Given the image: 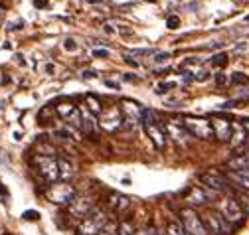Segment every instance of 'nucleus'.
Wrapping results in <instances>:
<instances>
[{"label": "nucleus", "mask_w": 249, "mask_h": 235, "mask_svg": "<svg viewBox=\"0 0 249 235\" xmlns=\"http://www.w3.org/2000/svg\"><path fill=\"white\" fill-rule=\"evenodd\" d=\"M178 221H180V225L184 229V235H210L206 225H204L202 216L192 208L180 210V219Z\"/></svg>", "instance_id": "20e7f679"}, {"label": "nucleus", "mask_w": 249, "mask_h": 235, "mask_svg": "<svg viewBox=\"0 0 249 235\" xmlns=\"http://www.w3.org/2000/svg\"><path fill=\"white\" fill-rule=\"evenodd\" d=\"M182 81H184V83H190V81H194V75H192L190 71H184V73H182Z\"/></svg>", "instance_id": "58836bf2"}, {"label": "nucleus", "mask_w": 249, "mask_h": 235, "mask_svg": "<svg viewBox=\"0 0 249 235\" xmlns=\"http://www.w3.org/2000/svg\"><path fill=\"white\" fill-rule=\"evenodd\" d=\"M99 235H117V227L113 225V223H107L103 229H101V233Z\"/></svg>", "instance_id": "2f4dec72"}, {"label": "nucleus", "mask_w": 249, "mask_h": 235, "mask_svg": "<svg viewBox=\"0 0 249 235\" xmlns=\"http://www.w3.org/2000/svg\"><path fill=\"white\" fill-rule=\"evenodd\" d=\"M166 233L168 235H184V229H182V225H180V221H168V225H166Z\"/></svg>", "instance_id": "a878e982"}, {"label": "nucleus", "mask_w": 249, "mask_h": 235, "mask_svg": "<svg viewBox=\"0 0 249 235\" xmlns=\"http://www.w3.org/2000/svg\"><path fill=\"white\" fill-rule=\"evenodd\" d=\"M85 101H87V107H89V111L93 113V115H101L103 113V109H101V103H99V99L95 97V95H87L85 97Z\"/></svg>", "instance_id": "5701e85b"}, {"label": "nucleus", "mask_w": 249, "mask_h": 235, "mask_svg": "<svg viewBox=\"0 0 249 235\" xmlns=\"http://www.w3.org/2000/svg\"><path fill=\"white\" fill-rule=\"evenodd\" d=\"M4 235H8V233H4Z\"/></svg>", "instance_id": "09e8293b"}, {"label": "nucleus", "mask_w": 249, "mask_h": 235, "mask_svg": "<svg viewBox=\"0 0 249 235\" xmlns=\"http://www.w3.org/2000/svg\"><path fill=\"white\" fill-rule=\"evenodd\" d=\"M93 208H95V201H93L91 196H81V194H77V196L73 198V201L68 205V214H70V218L81 221Z\"/></svg>", "instance_id": "9b49d317"}, {"label": "nucleus", "mask_w": 249, "mask_h": 235, "mask_svg": "<svg viewBox=\"0 0 249 235\" xmlns=\"http://www.w3.org/2000/svg\"><path fill=\"white\" fill-rule=\"evenodd\" d=\"M57 172H59V180L61 182H68L73 178V164L68 160V158H59L57 160Z\"/></svg>", "instance_id": "6ab92c4d"}, {"label": "nucleus", "mask_w": 249, "mask_h": 235, "mask_svg": "<svg viewBox=\"0 0 249 235\" xmlns=\"http://www.w3.org/2000/svg\"><path fill=\"white\" fill-rule=\"evenodd\" d=\"M109 205H111L115 212L123 214L124 210L131 208V198L123 196V194H119V192H111V194H109Z\"/></svg>", "instance_id": "f3484780"}, {"label": "nucleus", "mask_w": 249, "mask_h": 235, "mask_svg": "<svg viewBox=\"0 0 249 235\" xmlns=\"http://www.w3.org/2000/svg\"><path fill=\"white\" fill-rule=\"evenodd\" d=\"M146 53H152V50L150 48H142V50H133V51H129L127 55H146Z\"/></svg>", "instance_id": "f704fd0d"}, {"label": "nucleus", "mask_w": 249, "mask_h": 235, "mask_svg": "<svg viewBox=\"0 0 249 235\" xmlns=\"http://www.w3.org/2000/svg\"><path fill=\"white\" fill-rule=\"evenodd\" d=\"M123 79H124V81H137V77H135L133 73H124V75H123Z\"/></svg>", "instance_id": "79ce46f5"}, {"label": "nucleus", "mask_w": 249, "mask_h": 235, "mask_svg": "<svg viewBox=\"0 0 249 235\" xmlns=\"http://www.w3.org/2000/svg\"><path fill=\"white\" fill-rule=\"evenodd\" d=\"M75 109H77V107H75V105H71V103H59V105L55 107L57 115H59L61 119H64V121L68 119V117H70V115H71V113H73Z\"/></svg>", "instance_id": "b1692460"}, {"label": "nucleus", "mask_w": 249, "mask_h": 235, "mask_svg": "<svg viewBox=\"0 0 249 235\" xmlns=\"http://www.w3.org/2000/svg\"><path fill=\"white\" fill-rule=\"evenodd\" d=\"M200 216H202L204 225H206V229H208L210 235H231L233 225H230L217 210H206Z\"/></svg>", "instance_id": "423d86ee"}, {"label": "nucleus", "mask_w": 249, "mask_h": 235, "mask_svg": "<svg viewBox=\"0 0 249 235\" xmlns=\"http://www.w3.org/2000/svg\"><path fill=\"white\" fill-rule=\"evenodd\" d=\"M81 111V131L87 134V136H97V131H99V123L95 119V115L87 109H79Z\"/></svg>", "instance_id": "dca6fc26"}, {"label": "nucleus", "mask_w": 249, "mask_h": 235, "mask_svg": "<svg viewBox=\"0 0 249 235\" xmlns=\"http://www.w3.org/2000/svg\"><path fill=\"white\" fill-rule=\"evenodd\" d=\"M64 48H66L68 51H75V50H77V44H75L73 38H68V40L64 42Z\"/></svg>", "instance_id": "72a5a7b5"}, {"label": "nucleus", "mask_w": 249, "mask_h": 235, "mask_svg": "<svg viewBox=\"0 0 249 235\" xmlns=\"http://www.w3.org/2000/svg\"><path fill=\"white\" fill-rule=\"evenodd\" d=\"M231 81H233L235 85H249V77H247L245 73H241V71L233 73V75H231Z\"/></svg>", "instance_id": "c85d7f7f"}, {"label": "nucleus", "mask_w": 249, "mask_h": 235, "mask_svg": "<svg viewBox=\"0 0 249 235\" xmlns=\"http://www.w3.org/2000/svg\"><path fill=\"white\" fill-rule=\"evenodd\" d=\"M105 85H107V87H113V89H117V87H119V83H115V81H109V79L105 81Z\"/></svg>", "instance_id": "a18cd8bd"}, {"label": "nucleus", "mask_w": 249, "mask_h": 235, "mask_svg": "<svg viewBox=\"0 0 249 235\" xmlns=\"http://www.w3.org/2000/svg\"><path fill=\"white\" fill-rule=\"evenodd\" d=\"M215 83H217V87H224V85H228V75L226 73H215Z\"/></svg>", "instance_id": "473e14b6"}, {"label": "nucleus", "mask_w": 249, "mask_h": 235, "mask_svg": "<svg viewBox=\"0 0 249 235\" xmlns=\"http://www.w3.org/2000/svg\"><path fill=\"white\" fill-rule=\"evenodd\" d=\"M247 133L241 125H233V131H231V138H230V144H231V149L233 151H239L241 146L247 142Z\"/></svg>", "instance_id": "a211bd4d"}, {"label": "nucleus", "mask_w": 249, "mask_h": 235, "mask_svg": "<svg viewBox=\"0 0 249 235\" xmlns=\"http://www.w3.org/2000/svg\"><path fill=\"white\" fill-rule=\"evenodd\" d=\"M142 129L146 131V134H148V138L152 140V144L157 146L159 151H162L164 144H166V140H164V131H162V127L159 125V117H157V113H154V111H150V109H144V111H142Z\"/></svg>", "instance_id": "7ed1b4c3"}, {"label": "nucleus", "mask_w": 249, "mask_h": 235, "mask_svg": "<svg viewBox=\"0 0 249 235\" xmlns=\"http://www.w3.org/2000/svg\"><path fill=\"white\" fill-rule=\"evenodd\" d=\"M241 127H243V129H245V133L249 134V119H243V121H241Z\"/></svg>", "instance_id": "37998d69"}, {"label": "nucleus", "mask_w": 249, "mask_h": 235, "mask_svg": "<svg viewBox=\"0 0 249 235\" xmlns=\"http://www.w3.org/2000/svg\"><path fill=\"white\" fill-rule=\"evenodd\" d=\"M34 4H36L38 8H46V6H48V2H46V0H34Z\"/></svg>", "instance_id": "a19ab883"}, {"label": "nucleus", "mask_w": 249, "mask_h": 235, "mask_svg": "<svg viewBox=\"0 0 249 235\" xmlns=\"http://www.w3.org/2000/svg\"><path fill=\"white\" fill-rule=\"evenodd\" d=\"M135 233H137V229H135V225H133L131 219L121 221L119 227H117V235H135Z\"/></svg>", "instance_id": "4be33fe9"}, {"label": "nucleus", "mask_w": 249, "mask_h": 235, "mask_svg": "<svg viewBox=\"0 0 249 235\" xmlns=\"http://www.w3.org/2000/svg\"><path fill=\"white\" fill-rule=\"evenodd\" d=\"M135 235H146V231H137Z\"/></svg>", "instance_id": "49530a36"}, {"label": "nucleus", "mask_w": 249, "mask_h": 235, "mask_svg": "<svg viewBox=\"0 0 249 235\" xmlns=\"http://www.w3.org/2000/svg\"><path fill=\"white\" fill-rule=\"evenodd\" d=\"M66 123H68V127H71V129H79L81 131V111L79 109H75L68 119H66Z\"/></svg>", "instance_id": "393cba45"}, {"label": "nucleus", "mask_w": 249, "mask_h": 235, "mask_svg": "<svg viewBox=\"0 0 249 235\" xmlns=\"http://www.w3.org/2000/svg\"><path fill=\"white\" fill-rule=\"evenodd\" d=\"M228 166H230L231 170H235V172H239V170H247V168H249V149H247L245 152L233 156V158L228 162Z\"/></svg>", "instance_id": "aec40b11"}, {"label": "nucleus", "mask_w": 249, "mask_h": 235, "mask_svg": "<svg viewBox=\"0 0 249 235\" xmlns=\"http://www.w3.org/2000/svg\"><path fill=\"white\" fill-rule=\"evenodd\" d=\"M217 212L222 214V218L230 223V225H241L243 221H245V214L241 212V208H239V203L235 201V198L233 196H224L220 201H217V208H215Z\"/></svg>", "instance_id": "39448f33"}, {"label": "nucleus", "mask_w": 249, "mask_h": 235, "mask_svg": "<svg viewBox=\"0 0 249 235\" xmlns=\"http://www.w3.org/2000/svg\"><path fill=\"white\" fill-rule=\"evenodd\" d=\"M226 64H228V53H215L212 57V66H215V67H224Z\"/></svg>", "instance_id": "cd10ccee"}, {"label": "nucleus", "mask_w": 249, "mask_h": 235, "mask_svg": "<svg viewBox=\"0 0 249 235\" xmlns=\"http://www.w3.org/2000/svg\"><path fill=\"white\" fill-rule=\"evenodd\" d=\"M95 77H97V73L93 69H85L83 71V79H95Z\"/></svg>", "instance_id": "e433bc0d"}, {"label": "nucleus", "mask_w": 249, "mask_h": 235, "mask_svg": "<svg viewBox=\"0 0 249 235\" xmlns=\"http://www.w3.org/2000/svg\"><path fill=\"white\" fill-rule=\"evenodd\" d=\"M184 127L188 129V133L200 140H210L213 138V131H212V123L204 117H186L184 119Z\"/></svg>", "instance_id": "1a4fd4ad"}, {"label": "nucleus", "mask_w": 249, "mask_h": 235, "mask_svg": "<svg viewBox=\"0 0 249 235\" xmlns=\"http://www.w3.org/2000/svg\"><path fill=\"white\" fill-rule=\"evenodd\" d=\"M178 24H180V20H178L176 16H174V18H168V28H176Z\"/></svg>", "instance_id": "ea45409f"}, {"label": "nucleus", "mask_w": 249, "mask_h": 235, "mask_svg": "<svg viewBox=\"0 0 249 235\" xmlns=\"http://www.w3.org/2000/svg\"><path fill=\"white\" fill-rule=\"evenodd\" d=\"M206 79H210V71H206V69L198 71L196 77H194V81H206Z\"/></svg>", "instance_id": "c9c22d12"}, {"label": "nucleus", "mask_w": 249, "mask_h": 235, "mask_svg": "<svg viewBox=\"0 0 249 235\" xmlns=\"http://www.w3.org/2000/svg\"><path fill=\"white\" fill-rule=\"evenodd\" d=\"M32 162H34V166H36L38 174L42 176V178H44L46 182L53 184V182H57V180H59V172H57V160H55L53 156L36 154V156L32 158Z\"/></svg>", "instance_id": "6e6552de"}, {"label": "nucleus", "mask_w": 249, "mask_h": 235, "mask_svg": "<svg viewBox=\"0 0 249 235\" xmlns=\"http://www.w3.org/2000/svg\"><path fill=\"white\" fill-rule=\"evenodd\" d=\"M170 57H172L170 51H159L157 55H154V62H157V64H162V62H166V60H170Z\"/></svg>", "instance_id": "7c9ffc66"}, {"label": "nucleus", "mask_w": 249, "mask_h": 235, "mask_svg": "<svg viewBox=\"0 0 249 235\" xmlns=\"http://www.w3.org/2000/svg\"><path fill=\"white\" fill-rule=\"evenodd\" d=\"M213 194L208 192V188L204 186H192L188 192H186V201L190 203V208H198V205H208L212 201Z\"/></svg>", "instance_id": "4468645a"}, {"label": "nucleus", "mask_w": 249, "mask_h": 235, "mask_svg": "<svg viewBox=\"0 0 249 235\" xmlns=\"http://www.w3.org/2000/svg\"><path fill=\"white\" fill-rule=\"evenodd\" d=\"M121 113H123V129H133L137 125H142V105L133 101V99H124L121 103Z\"/></svg>", "instance_id": "0eeeda50"}, {"label": "nucleus", "mask_w": 249, "mask_h": 235, "mask_svg": "<svg viewBox=\"0 0 249 235\" xmlns=\"http://www.w3.org/2000/svg\"><path fill=\"white\" fill-rule=\"evenodd\" d=\"M99 127L109 131V133H115V131H121L123 129V113L119 107H111L109 111H103L101 117H99Z\"/></svg>", "instance_id": "f8f14e48"}, {"label": "nucleus", "mask_w": 249, "mask_h": 235, "mask_svg": "<svg viewBox=\"0 0 249 235\" xmlns=\"http://www.w3.org/2000/svg\"><path fill=\"white\" fill-rule=\"evenodd\" d=\"M212 123V131H213V136L220 140V142H230L231 138V131H233V125L226 119V117H215V119L210 121Z\"/></svg>", "instance_id": "2eb2a0df"}, {"label": "nucleus", "mask_w": 249, "mask_h": 235, "mask_svg": "<svg viewBox=\"0 0 249 235\" xmlns=\"http://www.w3.org/2000/svg\"><path fill=\"white\" fill-rule=\"evenodd\" d=\"M166 133L170 134V138H172V142L174 144H178L180 149H186L190 142H192V134L188 133V129L184 127V123H176V121H170V123H166Z\"/></svg>", "instance_id": "ddd939ff"}, {"label": "nucleus", "mask_w": 249, "mask_h": 235, "mask_svg": "<svg viewBox=\"0 0 249 235\" xmlns=\"http://www.w3.org/2000/svg\"><path fill=\"white\" fill-rule=\"evenodd\" d=\"M93 55L95 57H109V51L107 50H93Z\"/></svg>", "instance_id": "4c0bfd02"}, {"label": "nucleus", "mask_w": 249, "mask_h": 235, "mask_svg": "<svg viewBox=\"0 0 249 235\" xmlns=\"http://www.w3.org/2000/svg\"><path fill=\"white\" fill-rule=\"evenodd\" d=\"M109 223V218H107V212L103 208H93L81 221H77V235H99L101 229Z\"/></svg>", "instance_id": "f257e3e1"}, {"label": "nucleus", "mask_w": 249, "mask_h": 235, "mask_svg": "<svg viewBox=\"0 0 249 235\" xmlns=\"http://www.w3.org/2000/svg\"><path fill=\"white\" fill-rule=\"evenodd\" d=\"M200 180H202L204 188H208V190H212V192L226 194V192H230V188H231L228 176H226V174H220L217 170H208V172H204V174L200 176Z\"/></svg>", "instance_id": "9d476101"}, {"label": "nucleus", "mask_w": 249, "mask_h": 235, "mask_svg": "<svg viewBox=\"0 0 249 235\" xmlns=\"http://www.w3.org/2000/svg\"><path fill=\"white\" fill-rule=\"evenodd\" d=\"M174 87H176V83H174V81H166V83L157 85V89H154V93H157V95H164L166 91H172Z\"/></svg>", "instance_id": "bb28decb"}, {"label": "nucleus", "mask_w": 249, "mask_h": 235, "mask_svg": "<svg viewBox=\"0 0 249 235\" xmlns=\"http://www.w3.org/2000/svg\"><path fill=\"white\" fill-rule=\"evenodd\" d=\"M159 235H168V233H166V229H164V231H159Z\"/></svg>", "instance_id": "de8ad7c7"}, {"label": "nucleus", "mask_w": 249, "mask_h": 235, "mask_svg": "<svg viewBox=\"0 0 249 235\" xmlns=\"http://www.w3.org/2000/svg\"><path fill=\"white\" fill-rule=\"evenodd\" d=\"M146 235H159V229H154V227H148V229H146Z\"/></svg>", "instance_id": "c03bdc74"}, {"label": "nucleus", "mask_w": 249, "mask_h": 235, "mask_svg": "<svg viewBox=\"0 0 249 235\" xmlns=\"http://www.w3.org/2000/svg\"><path fill=\"white\" fill-rule=\"evenodd\" d=\"M75 196H77V190L68 182H53L46 190V200L52 201L53 205H61V208H68Z\"/></svg>", "instance_id": "f03ea898"}, {"label": "nucleus", "mask_w": 249, "mask_h": 235, "mask_svg": "<svg viewBox=\"0 0 249 235\" xmlns=\"http://www.w3.org/2000/svg\"><path fill=\"white\" fill-rule=\"evenodd\" d=\"M22 218H24L26 221H38V219H40V214H38L36 210H28V212L22 214Z\"/></svg>", "instance_id": "c756f323"}, {"label": "nucleus", "mask_w": 249, "mask_h": 235, "mask_svg": "<svg viewBox=\"0 0 249 235\" xmlns=\"http://www.w3.org/2000/svg\"><path fill=\"white\" fill-rule=\"evenodd\" d=\"M233 198H235V201L239 203L241 212H243L245 216H249V194H247V192H235Z\"/></svg>", "instance_id": "412c9836"}]
</instances>
